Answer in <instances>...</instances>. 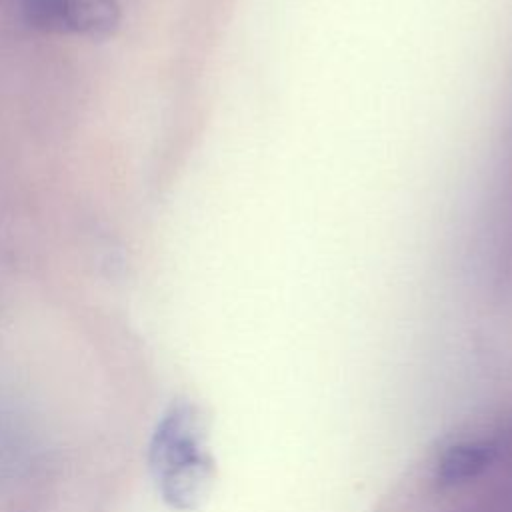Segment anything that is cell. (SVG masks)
Segmentation results:
<instances>
[{"instance_id": "3957f363", "label": "cell", "mask_w": 512, "mask_h": 512, "mask_svg": "<svg viewBox=\"0 0 512 512\" xmlns=\"http://www.w3.org/2000/svg\"><path fill=\"white\" fill-rule=\"evenodd\" d=\"M498 456V442L492 438H470L448 446L436 470L440 486L464 484L480 476Z\"/></svg>"}, {"instance_id": "6da1fadb", "label": "cell", "mask_w": 512, "mask_h": 512, "mask_svg": "<svg viewBox=\"0 0 512 512\" xmlns=\"http://www.w3.org/2000/svg\"><path fill=\"white\" fill-rule=\"evenodd\" d=\"M148 466L162 498L180 510L196 506L208 476V458L200 446L194 408L172 404L158 420L148 446Z\"/></svg>"}, {"instance_id": "7a4b0ae2", "label": "cell", "mask_w": 512, "mask_h": 512, "mask_svg": "<svg viewBox=\"0 0 512 512\" xmlns=\"http://www.w3.org/2000/svg\"><path fill=\"white\" fill-rule=\"evenodd\" d=\"M30 26L52 34H74L102 40L120 24L116 0H24Z\"/></svg>"}]
</instances>
